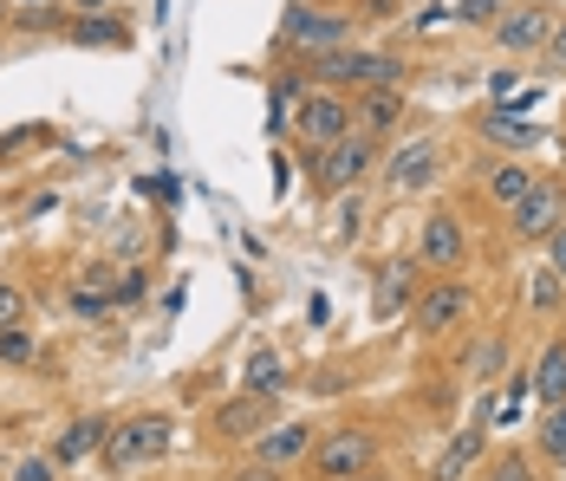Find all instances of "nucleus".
<instances>
[{"mask_svg":"<svg viewBox=\"0 0 566 481\" xmlns=\"http://www.w3.org/2000/svg\"><path fill=\"white\" fill-rule=\"evenodd\" d=\"M170 442H176V417L170 410H130V417H117L112 436H105V475L117 481H130V475H144V469H157L164 456H170Z\"/></svg>","mask_w":566,"mask_h":481,"instance_id":"1","label":"nucleus"},{"mask_svg":"<svg viewBox=\"0 0 566 481\" xmlns=\"http://www.w3.org/2000/svg\"><path fill=\"white\" fill-rule=\"evenodd\" d=\"M306 79H313V85H333L345 98H358V92H378V85H403V79H410V59L371 53V46H339V53L306 59Z\"/></svg>","mask_w":566,"mask_h":481,"instance_id":"2","label":"nucleus"},{"mask_svg":"<svg viewBox=\"0 0 566 481\" xmlns=\"http://www.w3.org/2000/svg\"><path fill=\"white\" fill-rule=\"evenodd\" d=\"M385 462V429L378 424H333L319 429V449L306 456V481H352Z\"/></svg>","mask_w":566,"mask_h":481,"instance_id":"3","label":"nucleus"},{"mask_svg":"<svg viewBox=\"0 0 566 481\" xmlns=\"http://www.w3.org/2000/svg\"><path fill=\"white\" fill-rule=\"evenodd\" d=\"M286 130H293L300 157H319V150H333L339 137L358 130V124H352V98L333 92V85H306V92L286 105Z\"/></svg>","mask_w":566,"mask_h":481,"instance_id":"4","label":"nucleus"},{"mask_svg":"<svg viewBox=\"0 0 566 481\" xmlns=\"http://www.w3.org/2000/svg\"><path fill=\"white\" fill-rule=\"evenodd\" d=\"M469 320H475V286H469L462 273H450V280H423V293H417V306H410V332H417L423 345L469 332Z\"/></svg>","mask_w":566,"mask_h":481,"instance_id":"5","label":"nucleus"},{"mask_svg":"<svg viewBox=\"0 0 566 481\" xmlns=\"http://www.w3.org/2000/svg\"><path fill=\"white\" fill-rule=\"evenodd\" d=\"M313 163V196H352L365 176H378V163H385V150H378V137H365V130H352V137H339L333 150H319Z\"/></svg>","mask_w":566,"mask_h":481,"instance_id":"6","label":"nucleus"},{"mask_svg":"<svg viewBox=\"0 0 566 481\" xmlns=\"http://www.w3.org/2000/svg\"><path fill=\"white\" fill-rule=\"evenodd\" d=\"M417 261L430 280H450V273H469L475 261V241H469V221L455 209H430L423 228H417Z\"/></svg>","mask_w":566,"mask_h":481,"instance_id":"7","label":"nucleus"},{"mask_svg":"<svg viewBox=\"0 0 566 481\" xmlns=\"http://www.w3.org/2000/svg\"><path fill=\"white\" fill-rule=\"evenodd\" d=\"M560 228H566V176H541V182L509 209V234L521 248H547Z\"/></svg>","mask_w":566,"mask_h":481,"instance_id":"8","label":"nucleus"},{"mask_svg":"<svg viewBox=\"0 0 566 481\" xmlns=\"http://www.w3.org/2000/svg\"><path fill=\"white\" fill-rule=\"evenodd\" d=\"M281 46L286 53H339V46H352V20L345 13H326V7H306V0H293L281 13Z\"/></svg>","mask_w":566,"mask_h":481,"instance_id":"9","label":"nucleus"},{"mask_svg":"<svg viewBox=\"0 0 566 481\" xmlns=\"http://www.w3.org/2000/svg\"><path fill=\"white\" fill-rule=\"evenodd\" d=\"M378 176H385V189H391L397 202L437 189V176H443V150H437V137H410V144H397L391 157L378 163Z\"/></svg>","mask_w":566,"mask_h":481,"instance_id":"10","label":"nucleus"},{"mask_svg":"<svg viewBox=\"0 0 566 481\" xmlns=\"http://www.w3.org/2000/svg\"><path fill=\"white\" fill-rule=\"evenodd\" d=\"M268 424H281V410H274V397H261V390H241V397H222L216 410H209V442H222V449H234V442H254Z\"/></svg>","mask_w":566,"mask_h":481,"instance_id":"11","label":"nucleus"},{"mask_svg":"<svg viewBox=\"0 0 566 481\" xmlns=\"http://www.w3.org/2000/svg\"><path fill=\"white\" fill-rule=\"evenodd\" d=\"M489 449H495V429H489V417H475L469 429H455L443 442V456L430 462V481H475V469L489 462Z\"/></svg>","mask_w":566,"mask_h":481,"instance_id":"12","label":"nucleus"},{"mask_svg":"<svg viewBox=\"0 0 566 481\" xmlns=\"http://www.w3.org/2000/svg\"><path fill=\"white\" fill-rule=\"evenodd\" d=\"M248 449H254V462H268V469H286V475H293V469H306V456L319 449V424H268Z\"/></svg>","mask_w":566,"mask_h":481,"instance_id":"13","label":"nucleus"},{"mask_svg":"<svg viewBox=\"0 0 566 481\" xmlns=\"http://www.w3.org/2000/svg\"><path fill=\"white\" fill-rule=\"evenodd\" d=\"M489 40H495L502 53H547V40H554V13L534 7V0H521V7H509V13L489 27Z\"/></svg>","mask_w":566,"mask_h":481,"instance_id":"14","label":"nucleus"},{"mask_svg":"<svg viewBox=\"0 0 566 481\" xmlns=\"http://www.w3.org/2000/svg\"><path fill=\"white\" fill-rule=\"evenodd\" d=\"M417 293H423V261H417V254H397V261H385V273H378L371 313H378V320H397V313L417 306Z\"/></svg>","mask_w":566,"mask_h":481,"instance_id":"15","label":"nucleus"},{"mask_svg":"<svg viewBox=\"0 0 566 481\" xmlns=\"http://www.w3.org/2000/svg\"><path fill=\"white\" fill-rule=\"evenodd\" d=\"M403 117H410L403 85H378V92H358V98H352V124H358L365 137H378V144L403 130Z\"/></svg>","mask_w":566,"mask_h":481,"instance_id":"16","label":"nucleus"},{"mask_svg":"<svg viewBox=\"0 0 566 481\" xmlns=\"http://www.w3.org/2000/svg\"><path fill=\"white\" fill-rule=\"evenodd\" d=\"M117 417L105 410H85V417H72V424L53 436V462L59 469H78V462H92V456H105V436H112Z\"/></svg>","mask_w":566,"mask_h":481,"instance_id":"17","label":"nucleus"},{"mask_svg":"<svg viewBox=\"0 0 566 481\" xmlns=\"http://www.w3.org/2000/svg\"><path fill=\"white\" fill-rule=\"evenodd\" d=\"M475 137H489L502 157H521V150L541 144V124H521V111H509V105H489L475 117Z\"/></svg>","mask_w":566,"mask_h":481,"instance_id":"18","label":"nucleus"},{"mask_svg":"<svg viewBox=\"0 0 566 481\" xmlns=\"http://www.w3.org/2000/svg\"><path fill=\"white\" fill-rule=\"evenodd\" d=\"M527 384H534L541 410H554V404H566V332H547L541 358L527 365Z\"/></svg>","mask_w":566,"mask_h":481,"instance_id":"19","label":"nucleus"},{"mask_svg":"<svg viewBox=\"0 0 566 481\" xmlns=\"http://www.w3.org/2000/svg\"><path fill=\"white\" fill-rule=\"evenodd\" d=\"M534 182H541V176H534V169H527L521 157H495L489 169H482V189H489V202H495L502 215H509L514 202H521V196L534 189Z\"/></svg>","mask_w":566,"mask_h":481,"instance_id":"20","label":"nucleus"},{"mask_svg":"<svg viewBox=\"0 0 566 481\" xmlns=\"http://www.w3.org/2000/svg\"><path fill=\"white\" fill-rule=\"evenodd\" d=\"M534 462L554 469V475H566V404L541 410V424H534Z\"/></svg>","mask_w":566,"mask_h":481,"instance_id":"21","label":"nucleus"},{"mask_svg":"<svg viewBox=\"0 0 566 481\" xmlns=\"http://www.w3.org/2000/svg\"><path fill=\"white\" fill-rule=\"evenodd\" d=\"M65 40H72V46H130V27H124L117 13H78V20L65 27Z\"/></svg>","mask_w":566,"mask_h":481,"instance_id":"22","label":"nucleus"},{"mask_svg":"<svg viewBox=\"0 0 566 481\" xmlns=\"http://www.w3.org/2000/svg\"><path fill=\"white\" fill-rule=\"evenodd\" d=\"M560 306H566V280L541 261V268L527 273V313L534 320H560Z\"/></svg>","mask_w":566,"mask_h":481,"instance_id":"23","label":"nucleus"},{"mask_svg":"<svg viewBox=\"0 0 566 481\" xmlns=\"http://www.w3.org/2000/svg\"><path fill=\"white\" fill-rule=\"evenodd\" d=\"M475 481H541V462H534V449H489Z\"/></svg>","mask_w":566,"mask_h":481,"instance_id":"24","label":"nucleus"},{"mask_svg":"<svg viewBox=\"0 0 566 481\" xmlns=\"http://www.w3.org/2000/svg\"><path fill=\"white\" fill-rule=\"evenodd\" d=\"M462 377H475V384H495V377H509V338L495 332V338H482L469 358H462Z\"/></svg>","mask_w":566,"mask_h":481,"instance_id":"25","label":"nucleus"},{"mask_svg":"<svg viewBox=\"0 0 566 481\" xmlns=\"http://www.w3.org/2000/svg\"><path fill=\"white\" fill-rule=\"evenodd\" d=\"M65 306H72V313H78V320H112V286H98V280H78V286H72V293H65Z\"/></svg>","mask_w":566,"mask_h":481,"instance_id":"26","label":"nucleus"},{"mask_svg":"<svg viewBox=\"0 0 566 481\" xmlns=\"http://www.w3.org/2000/svg\"><path fill=\"white\" fill-rule=\"evenodd\" d=\"M502 13H509V0H455L450 20H455V27H475V33H489Z\"/></svg>","mask_w":566,"mask_h":481,"instance_id":"27","label":"nucleus"},{"mask_svg":"<svg viewBox=\"0 0 566 481\" xmlns=\"http://www.w3.org/2000/svg\"><path fill=\"white\" fill-rule=\"evenodd\" d=\"M40 144H53V124H27V130L0 137V169H7L13 157H27V150H40Z\"/></svg>","mask_w":566,"mask_h":481,"instance_id":"28","label":"nucleus"},{"mask_svg":"<svg viewBox=\"0 0 566 481\" xmlns=\"http://www.w3.org/2000/svg\"><path fill=\"white\" fill-rule=\"evenodd\" d=\"M33 358H40L33 332H27V325H7V332H0V365H33Z\"/></svg>","mask_w":566,"mask_h":481,"instance_id":"29","label":"nucleus"},{"mask_svg":"<svg viewBox=\"0 0 566 481\" xmlns=\"http://www.w3.org/2000/svg\"><path fill=\"white\" fill-rule=\"evenodd\" d=\"M27 313H33L27 286H13V280L0 273V332H7V325H27Z\"/></svg>","mask_w":566,"mask_h":481,"instance_id":"30","label":"nucleus"},{"mask_svg":"<svg viewBox=\"0 0 566 481\" xmlns=\"http://www.w3.org/2000/svg\"><path fill=\"white\" fill-rule=\"evenodd\" d=\"M65 469L53 462V449H33V456H20L13 462V481H59Z\"/></svg>","mask_w":566,"mask_h":481,"instance_id":"31","label":"nucleus"},{"mask_svg":"<svg viewBox=\"0 0 566 481\" xmlns=\"http://www.w3.org/2000/svg\"><path fill=\"white\" fill-rule=\"evenodd\" d=\"M228 481H286V469H268V462H254V456H248V462H234V469H228Z\"/></svg>","mask_w":566,"mask_h":481,"instance_id":"32","label":"nucleus"},{"mask_svg":"<svg viewBox=\"0 0 566 481\" xmlns=\"http://www.w3.org/2000/svg\"><path fill=\"white\" fill-rule=\"evenodd\" d=\"M112 300H124V306H130V300H144V268H124V273H117Z\"/></svg>","mask_w":566,"mask_h":481,"instance_id":"33","label":"nucleus"},{"mask_svg":"<svg viewBox=\"0 0 566 481\" xmlns=\"http://www.w3.org/2000/svg\"><path fill=\"white\" fill-rule=\"evenodd\" d=\"M541 254H547V268H554V273L566 280V228L554 234V241H547V248H541Z\"/></svg>","mask_w":566,"mask_h":481,"instance_id":"34","label":"nucleus"},{"mask_svg":"<svg viewBox=\"0 0 566 481\" xmlns=\"http://www.w3.org/2000/svg\"><path fill=\"white\" fill-rule=\"evenodd\" d=\"M547 65H560L566 72V27H554V40H547Z\"/></svg>","mask_w":566,"mask_h":481,"instance_id":"35","label":"nucleus"},{"mask_svg":"<svg viewBox=\"0 0 566 481\" xmlns=\"http://www.w3.org/2000/svg\"><path fill=\"white\" fill-rule=\"evenodd\" d=\"M65 13L78 20V13H105V0H65Z\"/></svg>","mask_w":566,"mask_h":481,"instance_id":"36","label":"nucleus"},{"mask_svg":"<svg viewBox=\"0 0 566 481\" xmlns=\"http://www.w3.org/2000/svg\"><path fill=\"white\" fill-rule=\"evenodd\" d=\"M352 481H403V475H397V469H385V462H378V469H365V475H352Z\"/></svg>","mask_w":566,"mask_h":481,"instance_id":"37","label":"nucleus"},{"mask_svg":"<svg viewBox=\"0 0 566 481\" xmlns=\"http://www.w3.org/2000/svg\"><path fill=\"white\" fill-rule=\"evenodd\" d=\"M13 7H20V13H33V7H59V0H13Z\"/></svg>","mask_w":566,"mask_h":481,"instance_id":"38","label":"nucleus"},{"mask_svg":"<svg viewBox=\"0 0 566 481\" xmlns=\"http://www.w3.org/2000/svg\"><path fill=\"white\" fill-rule=\"evenodd\" d=\"M0 59H7V46H0Z\"/></svg>","mask_w":566,"mask_h":481,"instance_id":"39","label":"nucleus"},{"mask_svg":"<svg viewBox=\"0 0 566 481\" xmlns=\"http://www.w3.org/2000/svg\"><path fill=\"white\" fill-rule=\"evenodd\" d=\"M554 481H566V475H554Z\"/></svg>","mask_w":566,"mask_h":481,"instance_id":"40","label":"nucleus"}]
</instances>
